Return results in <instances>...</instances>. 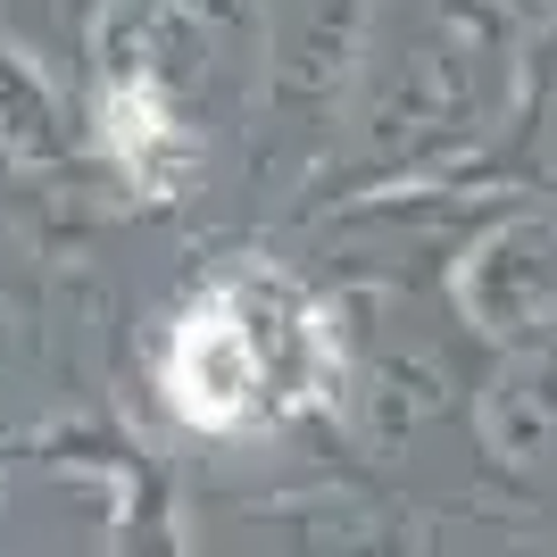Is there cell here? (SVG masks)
<instances>
[{
	"label": "cell",
	"mask_w": 557,
	"mask_h": 557,
	"mask_svg": "<svg viewBox=\"0 0 557 557\" xmlns=\"http://www.w3.org/2000/svg\"><path fill=\"white\" fill-rule=\"evenodd\" d=\"M325 358V317L267 267L209 283L200 308L175 325L166 349V399L200 433H250L317 392Z\"/></svg>",
	"instance_id": "cell-1"
}]
</instances>
